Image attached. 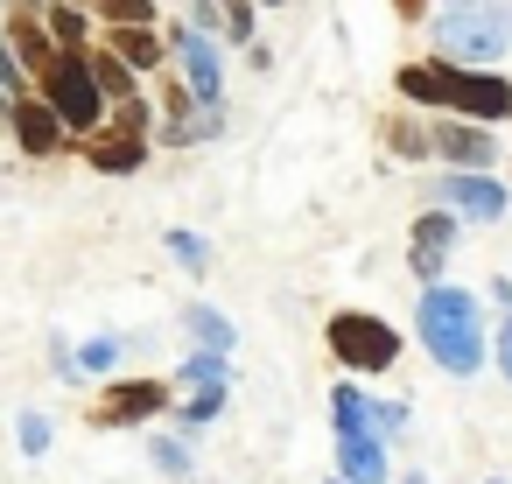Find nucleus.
<instances>
[{
    "instance_id": "nucleus-1",
    "label": "nucleus",
    "mask_w": 512,
    "mask_h": 484,
    "mask_svg": "<svg viewBox=\"0 0 512 484\" xmlns=\"http://www.w3.org/2000/svg\"><path fill=\"white\" fill-rule=\"evenodd\" d=\"M393 92L407 106H428V113H463V120H512V85L498 71H477V64H449V57H421V64H400Z\"/></svg>"
},
{
    "instance_id": "nucleus-2",
    "label": "nucleus",
    "mask_w": 512,
    "mask_h": 484,
    "mask_svg": "<svg viewBox=\"0 0 512 484\" xmlns=\"http://www.w3.org/2000/svg\"><path fill=\"white\" fill-rule=\"evenodd\" d=\"M414 337L421 351L449 372V379H477L484 372V302L456 281H428L421 288V309H414Z\"/></svg>"
},
{
    "instance_id": "nucleus-3",
    "label": "nucleus",
    "mask_w": 512,
    "mask_h": 484,
    "mask_svg": "<svg viewBox=\"0 0 512 484\" xmlns=\"http://www.w3.org/2000/svg\"><path fill=\"white\" fill-rule=\"evenodd\" d=\"M428 43H435V57H449V64L491 71V64L512 50V0H463V8H442V15L428 22Z\"/></svg>"
},
{
    "instance_id": "nucleus-4",
    "label": "nucleus",
    "mask_w": 512,
    "mask_h": 484,
    "mask_svg": "<svg viewBox=\"0 0 512 484\" xmlns=\"http://www.w3.org/2000/svg\"><path fill=\"white\" fill-rule=\"evenodd\" d=\"M36 92L57 106V120H64L71 134H92V127H106V113H113V99L99 92L92 50H57V57H50V71L36 78Z\"/></svg>"
},
{
    "instance_id": "nucleus-5",
    "label": "nucleus",
    "mask_w": 512,
    "mask_h": 484,
    "mask_svg": "<svg viewBox=\"0 0 512 484\" xmlns=\"http://www.w3.org/2000/svg\"><path fill=\"white\" fill-rule=\"evenodd\" d=\"M323 344H330V358L344 372H365V379H379V372L400 365V330L386 316H372V309H337L323 323Z\"/></svg>"
},
{
    "instance_id": "nucleus-6",
    "label": "nucleus",
    "mask_w": 512,
    "mask_h": 484,
    "mask_svg": "<svg viewBox=\"0 0 512 484\" xmlns=\"http://www.w3.org/2000/svg\"><path fill=\"white\" fill-rule=\"evenodd\" d=\"M176 400V379H106V393L92 400V428H141Z\"/></svg>"
},
{
    "instance_id": "nucleus-7",
    "label": "nucleus",
    "mask_w": 512,
    "mask_h": 484,
    "mask_svg": "<svg viewBox=\"0 0 512 484\" xmlns=\"http://www.w3.org/2000/svg\"><path fill=\"white\" fill-rule=\"evenodd\" d=\"M169 57L183 64V85L197 92V106H218V99H225V57H218V36H211V29L176 22V29H169Z\"/></svg>"
},
{
    "instance_id": "nucleus-8",
    "label": "nucleus",
    "mask_w": 512,
    "mask_h": 484,
    "mask_svg": "<svg viewBox=\"0 0 512 484\" xmlns=\"http://www.w3.org/2000/svg\"><path fill=\"white\" fill-rule=\"evenodd\" d=\"M435 204H449L456 218H470V225H498L505 218V183L491 176V169H449L442 183H435Z\"/></svg>"
},
{
    "instance_id": "nucleus-9",
    "label": "nucleus",
    "mask_w": 512,
    "mask_h": 484,
    "mask_svg": "<svg viewBox=\"0 0 512 484\" xmlns=\"http://www.w3.org/2000/svg\"><path fill=\"white\" fill-rule=\"evenodd\" d=\"M463 239V218L449 211V204H435V211H421L414 218V232H407V267H414V281L428 288V281H442V267H449V246Z\"/></svg>"
},
{
    "instance_id": "nucleus-10",
    "label": "nucleus",
    "mask_w": 512,
    "mask_h": 484,
    "mask_svg": "<svg viewBox=\"0 0 512 484\" xmlns=\"http://www.w3.org/2000/svg\"><path fill=\"white\" fill-rule=\"evenodd\" d=\"M78 155L99 169V176H134V169H148V134H134V127H92V134H78Z\"/></svg>"
},
{
    "instance_id": "nucleus-11",
    "label": "nucleus",
    "mask_w": 512,
    "mask_h": 484,
    "mask_svg": "<svg viewBox=\"0 0 512 484\" xmlns=\"http://www.w3.org/2000/svg\"><path fill=\"white\" fill-rule=\"evenodd\" d=\"M428 141H435V155H442L449 169H491V162H498V141L484 134V120H463V113H442V120L428 127Z\"/></svg>"
},
{
    "instance_id": "nucleus-12",
    "label": "nucleus",
    "mask_w": 512,
    "mask_h": 484,
    "mask_svg": "<svg viewBox=\"0 0 512 484\" xmlns=\"http://www.w3.org/2000/svg\"><path fill=\"white\" fill-rule=\"evenodd\" d=\"M8 127H15V148H22V155H36V162H43V155H57V148H64V134H71L43 92H22V99H15V113H8Z\"/></svg>"
},
{
    "instance_id": "nucleus-13",
    "label": "nucleus",
    "mask_w": 512,
    "mask_h": 484,
    "mask_svg": "<svg viewBox=\"0 0 512 484\" xmlns=\"http://www.w3.org/2000/svg\"><path fill=\"white\" fill-rule=\"evenodd\" d=\"M337 477H351V484H386V477H393L386 435H379V428H337Z\"/></svg>"
},
{
    "instance_id": "nucleus-14",
    "label": "nucleus",
    "mask_w": 512,
    "mask_h": 484,
    "mask_svg": "<svg viewBox=\"0 0 512 484\" xmlns=\"http://www.w3.org/2000/svg\"><path fill=\"white\" fill-rule=\"evenodd\" d=\"M8 43H15V57H22L29 78H43L50 57H57V36H50V22H43V8H22V15L8 22Z\"/></svg>"
},
{
    "instance_id": "nucleus-15",
    "label": "nucleus",
    "mask_w": 512,
    "mask_h": 484,
    "mask_svg": "<svg viewBox=\"0 0 512 484\" xmlns=\"http://www.w3.org/2000/svg\"><path fill=\"white\" fill-rule=\"evenodd\" d=\"M120 64H134V71H162L169 64V43H155V22H120V29H106L99 36Z\"/></svg>"
},
{
    "instance_id": "nucleus-16",
    "label": "nucleus",
    "mask_w": 512,
    "mask_h": 484,
    "mask_svg": "<svg viewBox=\"0 0 512 484\" xmlns=\"http://www.w3.org/2000/svg\"><path fill=\"white\" fill-rule=\"evenodd\" d=\"M183 330H190V344H197V351H232V344H239L232 316H225V309H211V302H190V309H183Z\"/></svg>"
},
{
    "instance_id": "nucleus-17",
    "label": "nucleus",
    "mask_w": 512,
    "mask_h": 484,
    "mask_svg": "<svg viewBox=\"0 0 512 484\" xmlns=\"http://www.w3.org/2000/svg\"><path fill=\"white\" fill-rule=\"evenodd\" d=\"M176 386H183V393H197V386H232V351H197V344H190V358L176 365Z\"/></svg>"
},
{
    "instance_id": "nucleus-18",
    "label": "nucleus",
    "mask_w": 512,
    "mask_h": 484,
    "mask_svg": "<svg viewBox=\"0 0 512 484\" xmlns=\"http://www.w3.org/2000/svg\"><path fill=\"white\" fill-rule=\"evenodd\" d=\"M43 22H50L57 50H85V43H92V15H85V8H71V0H50Z\"/></svg>"
},
{
    "instance_id": "nucleus-19",
    "label": "nucleus",
    "mask_w": 512,
    "mask_h": 484,
    "mask_svg": "<svg viewBox=\"0 0 512 484\" xmlns=\"http://www.w3.org/2000/svg\"><path fill=\"white\" fill-rule=\"evenodd\" d=\"M92 71H99V92H106L113 106H120V99H141V92H134V78H141V71H134V64H120L106 43L92 50Z\"/></svg>"
},
{
    "instance_id": "nucleus-20",
    "label": "nucleus",
    "mask_w": 512,
    "mask_h": 484,
    "mask_svg": "<svg viewBox=\"0 0 512 484\" xmlns=\"http://www.w3.org/2000/svg\"><path fill=\"white\" fill-rule=\"evenodd\" d=\"M120 358H127V344H120V337H92V344H78V351H71V365H78V379H85V372H99V379H113V372H120Z\"/></svg>"
},
{
    "instance_id": "nucleus-21",
    "label": "nucleus",
    "mask_w": 512,
    "mask_h": 484,
    "mask_svg": "<svg viewBox=\"0 0 512 484\" xmlns=\"http://www.w3.org/2000/svg\"><path fill=\"white\" fill-rule=\"evenodd\" d=\"M330 421H337V428H372V393L344 379V386L330 393Z\"/></svg>"
},
{
    "instance_id": "nucleus-22",
    "label": "nucleus",
    "mask_w": 512,
    "mask_h": 484,
    "mask_svg": "<svg viewBox=\"0 0 512 484\" xmlns=\"http://www.w3.org/2000/svg\"><path fill=\"white\" fill-rule=\"evenodd\" d=\"M162 246H169V260H176L183 274H211V239H204V232H169Z\"/></svg>"
},
{
    "instance_id": "nucleus-23",
    "label": "nucleus",
    "mask_w": 512,
    "mask_h": 484,
    "mask_svg": "<svg viewBox=\"0 0 512 484\" xmlns=\"http://www.w3.org/2000/svg\"><path fill=\"white\" fill-rule=\"evenodd\" d=\"M225 393H232V386H197V393L176 407V414H183V428H190V435H197V428H211V421L225 414Z\"/></svg>"
},
{
    "instance_id": "nucleus-24",
    "label": "nucleus",
    "mask_w": 512,
    "mask_h": 484,
    "mask_svg": "<svg viewBox=\"0 0 512 484\" xmlns=\"http://www.w3.org/2000/svg\"><path fill=\"white\" fill-rule=\"evenodd\" d=\"M386 148H393L400 162H428V155H435V141H428L414 120H386Z\"/></svg>"
},
{
    "instance_id": "nucleus-25",
    "label": "nucleus",
    "mask_w": 512,
    "mask_h": 484,
    "mask_svg": "<svg viewBox=\"0 0 512 484\" xmlns=\"http://www.w3.org/2000/svg\"><path fill=\"white\" fill-rule=\"evenodd\" d=\"M50 442H57V428H50V414H36V407H22V414H15V449H22V456H43Z\"/></svg>"
},
{
    "instance_id": "nucleus-26",
    "label": "nucleus",
    "mask_w": 512,
    "mask_h": 484,
    "mask_svg": "<svg viewBox=\"0 0 512 484\" xmlns=\"http://www.w3.org/2000/svg\"><path fill=\"white\" fill-rule=\"evenodd\" d=\"M99 29H120V22H155V0H92Z\"/></svg>"
},
{
    "instance_id": "nucleus-27",
    "label": "nucleus",
    "mask_w": 512,
    "mask_h": 484,
    "mask_svg": "<svg viewBox=\"0 0 512 484\" xmlns=\"http://www.w3.org/2000/svg\"><path fill=\"white\" fill-rule=\"evenodd\" d=\"M155 470H169V477H190V470H197V456H190V435H155Z\"/></svg>"
},
{
    "instance_id": "nucleus-28",
    "label": "nucleus",
    "mask_w": 512,
    "mask_h": 484,
    "mask_svg": "<svg viewBox=\"0 0 512 484\" xmlns=\"http://www.w3.org/2000/svg\"><path fill=\"white\" fill-rule=\"evenodd\" d=\"M253 8H260V0H218V36L253 43Z\"/></svg>"
},
{
    "instance_id": "nucleus-29",
    "label": "nucleus",
    "mask_w": 512,
    "mask_h": 484,
    "mask_svg": "<svg viewBox=\"0 0 512 484\" xmlns=\"http://www.w3.org/2000/svg\"><path fill=\"white\" fill-rule=\"evenodd\" d=\"M0 85H8L15 99H22V92H36V78L22 71V57H15V43H8V29H0Z\"/></svg>"
},
{
    "instance_id": "nucleus-30",
    "label": "nucleus",
    "mask_w": 512,
    "mask_h": 484,
    "mask_svg": "<svg viewBox=\"0 0 512 484\" xmlns=\"http://www.w3.org/2000/svg\"><path fill=\"white\" fill-rule=\"evenodd\" d=\"M372 428H379V435L393 442V435L407 428V407H400V400H372Z\"/></svg>"
},
{
    "instance_id": "nucleus-31",
    "label": "nucleus",
    "mask_w": 512,
    "mask_h": 484,
    "mask_svg": "<svg viewBox=\"0 0 512 484\" xmlns=\"http://www.w3.org/2000/svg\"><path fill=\"white\" fill-rule=\"evenodd\" d=\"M491 351H498V372L512 379V309H505V323H498V344H491Z\"/></svg>"
},
{
    "instance_id": "nucleus-32",
    "label": "nucleus",
    "mask_w": 512,
    "mask_h": 484,
    "mask_svg": "<svg viewBox=\"0 0 512 484\" xmlns=\"http://www.w3.org/2000/svg\"><path fill=\"white\" fill-rule=\"evenodd\" d=\"M190 22H197V29H211V36H218V0H190Z\"/></svg>"
},
{
    "instance_id": "nucleus-33",
    "label": "nucleus",
    "mask_w": 512,
    "mask_h": 484,
    "mask_svg": "<svg viewBox=\"0 0 512 484\" xmlns=\"http://www.w3.org/2000/svg\"><path fill=\"white\" fill-rule=\"evenodd\" d=\"M421 8L428 0H393V15H407V22H421Z\"/></svg>"
},
{
    "instance_id": "nucleus-34",
    "label": "nucleus",
    "mask_w": 512,
    "mask_h": 484,
    "mask_svg": "<svg viewBox=\"0 0 512 484\" xmlns=\"http://www.w3.org/2000/svg\"><path fill=\"white\" fill-rule=\"evenodd\" d=\"M8 113H15V92H8V85H0V120H8Z\"/></svg>"
},
{
    "instance_id": "nucleus-35",
    "label": "nucleus",
    "mask_w": 512,
    "mask_h": 484,
    "mask_svg": "<svg viewBox=\"0 0 512 484\" xmlns=\"http://www.w3.org/2000/svg\"><path fill=\"white\" fill-rule=\"evenodd\" d=\"M400 484H428V477H421V470H407V477H400Z\"/></svg>"
},
{
    "instance_id": "nucleus-36",
    "label": "nucleus",
    "mask_w": 512,
    "mask_h": 484,
    "mask_svg": "<svg viewBox=\"0 0 512 484\" xmlns=\"http://www.w3.org/2000/svg\"><path fill=\"white\" fill-rule=\"evenodd\" d=\"M15 8H50V0H15Z\"/></svg>"
},
{
    "instance_id": "nucleus-37",
    "label": "nucleus",
    "mask_w": 512,
    "mask_h": 484,
    "mask_svg": "<svg viewBox=\"0 0 512 484\" xmlns=\"http://www.w3.org/2000/svg\"><path fill=\"white\" fill-rule=\"evenodd\" d=\"M260 8H281V0H260Z\"/></svg>"
},
{
    "instance_id": "nucleus-38",
    "label": "nucleus",
    "mask_w": 512,
    "mask_h": 484,
    "mask_svg": "<svg viewBox=\"0 0 512 484\" xmlns=\"http://www.w3.org/2000/svg\"><path fill=\"white\" fill-rule=\"evenodd\" d=\"M330 484H351V477H330Z\"/></svg>"
},
{
    "instance_id": "nucleus-39",
    "label": "nucleus",
    "mask_w": 512,
    "mask_h": 484,
    "mask_svg": "<svg viewBox=\"0 0 512 484\" xmlns=\"http://www.w3.org/2000/svg\"><path fill=\"white\" fill-rule=\"evenodd\" d=\"M449 8H463V0H449Z\"/></svg>"
},
{
    "instance_id": "nucleus-40",
    "label": "nucleus",
    "mask_w": 512,
    "mask_h": 484,
    "mask_svg": "<svg viewBox=\"0 0 512 484\" xmlns=\"http://www.w3.org/2000/svg\"><path fill=\"white\" fill-rule=\"evenodd\" d=\"M491 484H505V477H491Z\"/></svg>"
}]
</instances>
